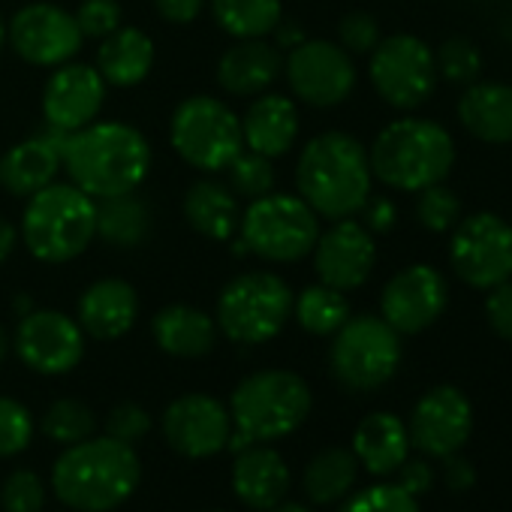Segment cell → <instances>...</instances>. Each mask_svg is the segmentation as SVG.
Returning a JSON list of instances; mask_svg holds the SVG:
<instances>
[{
	"label": "cell",
	"mask_w": 512,
	"mask_h": 512,
	"mask_svg": "<svg viewBox=\"0 0 512 512\" xmlns=\"http://www.w3.org/2000/svg\"><path fill=\"white\" fill-rule=\"evenodd\" d=\"M404 470H401V488L407 491V494H422L428 485H431V470L422 464V461H413V464H401Z\"/></svg>",
	"instance_id": "cell-48"
},
{
	"label": "cell",
	"mask_w": 512,
	"mask_h": 512,
	"mask_svg": "<svg viewBox=\"0 0 512 512\" xmlns=\"http://www.w3.org/2000/svg\"><path fill=\"white\" fill-rule=\"evenodd\" d=\"M434 61H437V76L446 79L449 85H470L482 70V55L476 43H470L467 37L443 40L440 49L434 52Z\"/></svg>",
	"instance_id": "cell-37"
},
{
	"label": "cell",
	"mask_w": 512,
	"mask_h": 512,
	"mask_svg": "<svg viewBox=\"0 0 512 512\" xmlns=\"http://www.w3.org/2000/svg\"><path fill=\"white\" fill-rule=\"evenodd\" d=\"M284 70L281 49L266 40H238L217 61V85L229 97H260Z\"/></svg>",
	"instance_id": "cell-21"
},
{
	"label": "cell",
	"mask_w": 512,
	"mask_h": 512,
	"mask_svg": "<svg viewBox=\"0 0 512 512\" xmlns=\"http://www.w3.org/2000/svg\"><path fill=\"white\" fill-rule=\"evenodd\" d=\"M154 67V43L139 28H118L100 43L97 52V70L106 85L115 88H133L148 79Z\"/></svg>",
	"instance_id": "cell-30"
},
{
	"label": "cell",
	"mask_w": 512,
	"mask_h": 512,
	"mask_svg": "<svg viewBox=\"0 0 512 512\" xmlns=\"http://www.w3.org/2000/svg\"><path fill=\"white\" fill-rule=\"evenodd\" d=\"M293 317L308 335L329 338L350 320V302L341 290L314 284L293 299Z\"/></svg>",
	"instance_id": "cell-34"
},
{
	"label": "cell",
	"mask_w": 512,
	"mask_h": 512,
	"mask_svg": "<svg viewBox=\"0 0 512 512\" xmlns=\"http://www.w3.org/2000/svg\"><path fill=\"white\" fill-rule=\"evenodd\" d=\"M142 479V464L130 443L115 437H88L73 443L52 470L61 503L76 512H109L121 506Z\"/></svg>",
	"instance_id": "cell-3"
},
{
	"label": "cell",
	"mask_w": 512,
	"mask_h": 512,
	"mask_svg": "<svg viewBox=\"0 0 512 512\" xmlns=\"http://www.w3.org/2000/svg\"><path fill=\"white\" fill-rule=\"evenodd\" d=\"M73 16L82 37L88 40H106L124 25V10L118 0H82Z\"/></svg>",
	"instance_id": "cell-42"
},
{
	"label": "cell",
	"mask_w": 512,
	"mask_h": 512,
	"mask_svg": "<svg viewBox=\"0 0 512 512\" xmlns=\"http://www.w3.org/2000/svg\"><path fill=\"white\" fill-rule=\"evenodd\" d=\"M13 52L34 67H61L82 49L76 16L55 4H28L7 25Z\"/></svg>",
	"instance_id": "cell-15"
},
{
	"label": "cell",
	"mask_w": 512,
	"mask_h": 512,
	"mask_svg": "<svg viewBox=\"0 0 512 512\" xmlns=\"http://www.w3.org/2000/svg\"><path fill=\"white\" fill-rule=\"evenodd\" d=\"M94 428H97L94 410L85 401H79V398H61V401H55L46 410V416H43L46 437H52L58 443H67V446L88 440L94 434Z\"/></svg>",
	"instance_id": "cell-35"
},
{
	"label": "cell",
	"mask_w": 512,
	"mask_h": 512,
	"mask_svg": "<svg viewBox=\"0 0 512 512\" xmlns=\"http://www.w3.org/2000/svg\"><path fill=\"white\" fill-rule=\"evenodd\" d=\"M67 133L49 130V136H34L19 145H13L0 157V184L13 196H34L37 190L49 187L64 160H61V142Z\"/></svg>",
	"instance_id": "cell-23"
},
{
	"label": "cell",
	"mask_w": 512,
	"mask_h": 512,
	"mask_svg": "<svg viewBox=\"0 0 512 512\" xmlns=\"http://www.w3.org/2000/svg\"><path fill=\"white\" fill-rule=\"evenodd\" d=\"M4 43H7V22L0 16V52H4Z\"/></svg>",
	"instance_id": "cell-52"
},
{
	"label": "cell",
	"mask_w": 512,
	"mask_h": 512,
	"mask_svg": "<svg viewBox=\"0 0 512 512\" xmlns=\"http://www.w3.org/2000/svg\"><path fill=\"white\" fill-rule=\"evenodd\" d=\"M293 317V290L275 272H244L217 299V329L235 344H266Z\"/></svg>",
	"instance_id": "cell-7"
},
{
	"label": "cell",
	"mask_w": 512,
	"mask_h": 512,
	"mask_svg": "<svg viewBox=\"0 0 512 512\" xmlns=\"http://www.w3.org/2000/svg\"><path fill=\"white\" fill-rule=\"evenodd\" d=\"M449 305V287L440 269L416 263L389 278L380 293V317L398 335H419L434 326Z\"/></svg>",
	"instance_id": "cell-14"
},
{
	"label": "cell",
	"mask_w": 512,
	"mask_h": 512,
	"mask_svg": "<svg viewBox=\"0 0 512 512\" xmlns=\"http://www.w3.org/2000/svg\"><path fill=\"white\" fill-rule=\"evenodd\" d=\"M311 386L293 371H256L244 377L229 398V449L269 443L293 434L311 413Z\"/></svg>",
	"instance_id": "cell-5"
},
{
	"label": "cell",
	"mask_w": 512,
	"mask_h": 512,
	"mask_svg": "<svg viewBox=\"0 0 512 512\" xmlns=\"http://www.w3.org/2000/svg\"><path fill=\"white\" fill-rule=\"evenodd\" d=\"M7 350H10V338H7L4 326H0V365H4V359H7Z\"/></svg>",
	"instance_id": "cell-51"
},
{
	"label": "cell",
	"mask_w": 512,
	"mask_h": 512,
	"mask_svg": "<svg viewBox=\"0 0 512 512\" xmlns=\"http://www.w3.org/2000/svg\"><path fill=\"white\" fill-rule=\"evenodd\" d=\"M410 449L407 425L392 413H371L359 422L353 437V455L374 476H389L401 470Z\"/></svg>",
	"instance_id": "cell-28"
},
{
	"label": "cell",
	"mask_w": 512,
	"mask_h": 512,
	"mask_svg": "<svg viewBox=\"0 0 512 512\" xmlns=\"http://www.w3.org/2000/svg\"><path fill=\"white\" fill-rule=\"evenodd\" d=\"M332 338V374L347 389L371 392L395 377L401 365V335L383 317H350Z\"/></svg>",
	"instance_id": "cell-10"
},
{
	"label": "cell",
	"mask_w": 512,
	"mask_h": 512,
	"mask_svg": "<svg viewBox=\"0 0 512 512\" xmlns=\"http://www.w3.org/2000/svg\"><path fill=\"white\" fill-rule=\"evenodd\" d=\"M76 323L97 341H115L127 335L139 317V296L121 278H103L91 284L76 308Z\"/></svg>",
	"instance_id": "cell-22"
},
{
	"label": "cell",
	"mask_w": 512,
	"mask_h": 512,
	"mask_svg": "<svg viewBox=\"0 0 512 512\" xmlns=\"http://www.w3.org/2000/svg\"><path fill=\"white\" fill-rule=\"evenodd\" d=\"M211 512H223V509H211Z\"/></svg>",
	"instance_id": "cell-53"
},
{
	"label": "cell",
	"mask_w": 512,
	"mask_h": 512,
	"mask_svg": "<svg viewBox=\"0 0 512 512\" xmlns=\"http://www.w3.org/2000/svg\"><path fill=\"white\" fill-rule=\"evenodd\" d=\"M106 103V82L91 64H61L43 88V118L49 130L76 133L97 121Z\"/></svg>",
	"instance_id": "cell-18"
},
{
	"label": "cell",
	"mask_w": 512,
	"mask_h": 512,
	"mask_svg": "<svg viewBox=\"0 0 512 512\" xmlns=\"http://www.w3.org/2000/svg\"><path fill=\"white\" fill-rule=\"evenodd\" d=\"M485 320L491 326V332L503 341H512V284H497L494 290H488L485 299Z\"/></svg>",
	"instance_id": "cell-45"
},
{
	"label": "cell",
	"mask_w": 512,
	"mask_h": 512,
	"mask_svg": "<svg viewBox=\"0 0 512 512\" xmlns=\"http://www.w3.org/2000/svg\"><path fill=\"white\" fill-rule=\"evenodd\" d=\"M338 46L350 55H371L380 37V22L368 13H350L338 25Z\"/></svg>",
	"instance_id": "cell-43"
},
{
	"label": "cell",
	"mask_w": 512,
	"mask_h": 512,
	"mask_svg": "<svg viewBox=\"0 0 512 512\" xmlns=\"http://www.w3.org/2000/svg\"><path fill=\"white\" fill-rule=\"evenodd\" d=\"M359 476V458L350 449L329 446L305 470V491L314 503H335L350 494Z\"/></svg>",
	"instance_id": "cell-33"
},
{
	"label": "cell",
	"mask_w": 512,
	"mask_h": 512,
	"mask_svg": "<svg viewBox=\"0 0 512 512\" xmlns=\"http://www.w3.org/2000/svg\"><path fill=\"white\" fill-rule=\"evenodd\" d=\"M368 76L383 103L401 112H413L437 88L434 49L413 34H392L368 55Z\"/></svg>",
	"instance_id": "cell-12"
},
{
	"label": "cell",
	"mask_w": 512,
	"mask_h": 512,
	"mask_svg": "<svg viewBox=\"0 0 512 512\" xmlns=\"http://www.w3.org/2000/svg\"><path fill=\"white\" fill-rule=\"evenodd\" d=\"M151 229V214L136 193L97 199V235L112 247H139Z\"/></svg>",
	"instance_id": "cell-32"
},
{
	"label": "cell",
	"mask_w": 512,
	"mask_h": 512,
	"mask_svg": "<svg viewBox=\"0 0 512 512\" xmlns=\"http://www.w3.org/2000/svg\"><path fill=\"white\" fill-rule=\"evenodd\" d=\"M46 485L34 470H13L0 488V506L4 512H43Z\"/></svg>",
	"instance_id": "cell-40"
},
{
	"label": "cell",
	"mask_w": 512,
	"mask_h": 512,
	"mask_svg": "<svg viewBox=\"0 0 512 512\" xmlns=\"http://www.w3.org/2000/svg\"><path fill=\"white\" fill-rule=\"evenodd\" d=\"M205 4H208V0H154V10L169 25H190V22L199 19Z\"/></svg>",
	"instance_id": "cell-47"
},
{
	"label": "cell",
	"mask_w": 512,
	"mask_h": 512,
	"mask_svg": "<svg viewBox=\"0 0 512 512\" xmlns=\"http://www.w3.org/2000/svg\"><path fill=\"white\" fill-rule=\"evenodd\" d=\"M461 127L485 145L512 142V85L470 82L458 100Z\"/></svg>",
	"instance_id": "cell-26"
},
{
	"label": "cell",
	"mask_w": 512,
	"mask_h": 512,
	"mask_svg": "<svg viewBox=\"0 0 512 512\" xmlns=\"http://www.w3.org/2000/svg\"><path fill=\"white\" fill-rule=\"evenodd\" d=\"M16 353L37 374H67L85 356V332L61 311H28L16 329Z\"/></svg>",
	"instance_id": "cell-16"
},
{
	"label": "cell",
	"mask_w": 512,
	"mask_h": 512,
	"mask_svg": "<svg viewBox=\"0 0 512 512\" xmlns=\"http://www.w3.org/2000/svg\"><path fill=\"white\" fill-rule=\"evenodd\" d=\"M362 226L368 229V232H389L392 226H395V220H398V208H395V202L392 199H386V196H368V202L362 205Z\"/></svg>",
	"instance_id": "cell-46"
},
{
	"label": "cell",
	"mask_w": 512,
	"mask_h": 512,
	"mask_svg": "<svg viewBox=\"0 0 512 512\" xmlns=\"http://www.w3.org/2000/svg\"><path fill=\"white\" fill-rule=\"evenodd\" d=\"M241 244L266 263H299L320 238L317 211L293 193L250 199L241 214Z\"/></svg>",
	"instance_id": "cell-8"
},
{
	"label": "cell",
	"mask_w": 512,
	"mask_h": 512,
	"mask_svg": "<svg viewBox=\"0 0 512 512\" xmlns=\"http://www.w3.org/2000/svg\"><path fill=\"white\" fill-rule=\"evenodd\" d=\"M184 220L208 241H229L241 223V202L229 184L202 178L187 187Z\"/></svg>",
	"instance_id": "cell-29"
},
{
	"label": "cell",
	"mask_w": 512,
	"mask_h": 512,
	"mask_svg": "<svg viewBox=\"0 0 512 512\" xmlns=\"http://www.w3.org/2000/svg\"><path fill=\"white\" fill-rule=\"evenodd\" d=\"M148 428H151V416L139 407V404H118L112 413H109V419H106V431H109V437H115V440H121V443H136V440H142L145 434H148Z\"/></svg>",
	"instance_id": "cell-44"
},
{
	"label": "cell",
	"mask_w": 512,
	"mask_h": 512,
	"mask_svg": "<svg viewBox=\"0 0 512 512\" xmlns=\"http://www.w3.org/2000/svg\"><path fill=\"white\" fill-rule=\"evenodd\" d=\"M272 512H311L308 506H302V503H278Z\"/></svg>",
	"instance_id": "cell-50"
},
{
	"label": "cell",
	"mask_w": 512,
	"mask_h": 512,
	"mask_svg": "<svg viewBox=\"0 0 512 512\" xmlns=\"http://www.w3.org/2000/svg\"><path fill=\"white\" fill-rule=\"evenodd\" d=\"M473 428V410L461 389L455 386H434L425 392L410 416V440L437 458L452 455L461 449Z\"/></svg>",
	"instance_id": "cell-20"
},
{
	"label": "cell",
	"mask_w": 512,
	"mask_h": 512,
	"mask_svg": "<svg viewBox=\"0 0 512 512\" xmlns=\"http://www.w3.org/2000/svg\"><path fill=\"white\" fill-rule=\"evenodd\" d=\"M151 335L157 347L178 359L208 356L217 344V323L199 308L190 305H166L151 320Z\"/></svg>",
	"instance_id": "cell-27"
},
{
	"label": "cell",
	"mask_w": 512,
	"mask_h": 512,
	"mask_svg": "<svg viewBox=\"0 0 512 512\" xmlns=\"http://www.w3.org/2000/svg\"><path fill=\"white\" fill-rule=\"evenodd\" d=\"M22 238L40 263H70L97 238V199L73 181L37 190L22 214Z\"/></svg>",
	"instance_id": "cell-6"
},
{
	"label": "cell",
	"mask_w": 512,
	"mask_h": 512,
	"mask_svg": "<svg viewBox=\"0 0 512 512\" xmlns=\"http://www.w3.org/2000/svg\"><path fill=\"white\" fill-rule=\"evenodd\" d=\"M416 220L428 232H434V235L452 232V226L461 220V199H458V193L443 187V181L419 190L416 193Z\"/></svg>",
	"instance_id": "cell-38"
},
{
	"label": "cell",
	"mask_w": 512,
	"mask_h": 512,
	"mask_svg": "<svg viewBox=\"0 0 512 512\" xmlns=\"http://www.w3.org/2000/svg\"><path fill=\"white\" fill-rule=\"evenodd\" d=\"M341 512H419V503L401 485H371L353 494Z\"/></svg>",
	"instance_id": "cell-41"
},
{
	"label": "cell",
	"mask_w": 512,
	"mask_h": 512,
	"mask_svg": "<svg viewBox=\"0 0 512 512\" xmlns=\"http://www.w3.org/2000/svg\"><path fill=\"white\" fill-rule=\"evenodd\" d=\"M241 136L247 151L269 160L284 157L299 136V109L284 94H260L241 118Z\"/></svg>",
	"instance_id": "cell-24"
},
{
	"label": "cell",
	"mask_w": 512,
	"mask_h": 512,
	"mask_svg": "<svg viewBox=\"0 0 512 512\" xmlns=\"http://www.w3.org/2000/svg\"><path fill=\"white\" fill-rule=\"evenodd\" d=\"M229 187L232 193L241 199H260L266 193H272L275 187V169L272 160L263 154H253V151H241L229 166Z\"/></svg>",
	"instance_id": "cell-36"
},
{
	"label": "cell",
	"mask_w": 512,
	"mask_h": 512,
	"mask_svg": "<svg viewBox=\"0 0 512 512\" xmlns=\"http://www.w3.org/2000/svg\"><path fill=\"white\" fill-rule=\"evenodd\" d=\"M61 160L70 181L94 199L136 193L151 169V145L121 121H94L61 142Z\"/></svg>",
	"instance_id": "cell-1"
},
{
	"label": "cell",
	"mask_w": 512,
	"mask_h": 512,
	"mask_svg": "<svg viewBox=\"0 0 512 512\" xmlns=\"http://www.w3.org/2000/svg\"><path fill=\"white\" fill-rule=\"evenodd\" d=\"M232 488L250 509H275L290 491V467L275 449L253 443L235 452Z\"/></svg>",
	"instance_id": "cell-25"
},
{
	"label": "cell",
	"mask_w": 512,
	"mask_h": 512,
	"mask_svg": "<svg viewBox=\"0 0 512 512\" xmlns=\"http://www.w3.org/2000/svg\"><path fill=\"white\" fill-rule=\"evenodd\" d=\"M314 269L320 284L350 293L359 290L377 263V244L374 232H368L359 220L344 217L335 220L314 244Z\"/></svg>",
	"instance_id": "cell-17"
},
{
	"label": "cell",
	"mask_w": 512,
	"mask_h": 512,
	"mask_svg": "<svg viewBox=\"0 0 512 512\" xmlns=\"http://www.w3.org/2000/svg\"><path fill=\"white\" fill-rule=\"evenodd\" d=\"M163 434L184 458L217 455L232 434L229 410L211 395H181L163 413Z\"/></svg>",
	"instance_id": "cell-19"
},
{
	"label": "cell",
	"mask_w": 512,
	"mask_h": 512,
	"mask_svg": "<svg viewBox=\"0 0 512 512\" xmlns=\"http://www.w3.org/2000/svg\"><path fill=\"white\" fill-rule=\"evenodd\" d=\"M371 181L368 148L341 130L311 139L296 163L299 196L317 211V217L329 220L356 217L371 196Z\"/></svg>",
	"instance_id": "cell-2"
},
{
	"label": "cell",
	"mask_w": 512,
	"mask_h": 512,
	"mask_svg": "<svg viewBox=\"0 0 512 512\" xmlns=\"http://www.w3.org/2000/svg\"><path fill=\"white\" fill-rule=\"evenodd\" d=\"M371 175L404 193L440 184L455 166V139L428 118H398L386 124L368 148Z\"/></svg>",
	"instance_id": "cell-4"
},
{
	"label": "cell",
	"mask_w": 512,
	"mask_h": 512,
	"mask_svg": "<svg viewBox=\"0 0 512 512\" xmlns=\"http://www.w3.org/2000/svg\"><path fill=\"white\" fill-rule=\"evenodd\" d=\"M287 85L293 94L317 109H332L356 91L353 55L329 40H302L284 61Z\"/></svg>",
	"instance_id": "cell-13"
},
{
	"label": "cell",
	"mask_w": 512,
	"mask_h": 512,
	"mask_svg": "<svg viewBox=\"0 0 512 512\" xmlns=\"http://www.w3.org/2000/svg\"><path fill=\"white\" fill-rule=\"evenodd\" d=\"M16 244H19V232H16V226H13L10 220L0 217V263H4L7 256L16 250Z\"/></svg>",
	"instance_id": "cell-49"
},
{
	"label": "cell",
	"mask_w": 512,
	"mask_h": 512,
	"mask_svg": "<svg viewBox=\"0 0 512 512\" xmlns=\"http://www.w3.org/2000/svg\"><path fill=\"white\" fill-rule=\"evenodd\" d=\"M214 22L235 40H266L284 19L281 0H208Z\"/></svg>",
	"instance_id": "cell-31"
},
{
	"label": "cell",
	"mask_w": 512,
	"mask_h": 512,
	"mask_svg": "<svg viewBox=\"0 0 512 512\" xmlns=\"http://www.w3.org/2000/svg\"><path fill=\"white\" fill-rule=\"evenodd\" d=\"M34 437V419L16 398H0V458L19 455Z\"/></svg>",
	"instance_id": "cell-39"
},
{
	"label": "cell",
	"mask_w": 512,
	"mask_h": 512,
	"mask_svg": "<svg viewBox=\"0 0 512 512\" xmlns=\"http://www.w3.org/2000/svg\"><path fill=\"white\" fill-rule=\"evenodd\" d=\"M449 266L473 290H494L512 278V223L494 211L461 217L449 235Z\"/></svg>",
	"instance_id": "cell-11"
},
{
	"label": "cell",
	"mask_w": 512,
	"mask_h": 512,
	"mask_svg": "<svg viewBox=\"0 0 512 512\" xmlns=\"http://www.w3.org/2000/svg\"><path fill=\"white\" fill-rule=\"evenodd\" d=\"M169 139L178 157L199 172H220L244 151L241 118L223 100L208 94L178 103L172 112Z\"/></svg>",
	"instance_id": "cell-9"
}]
</instances>
